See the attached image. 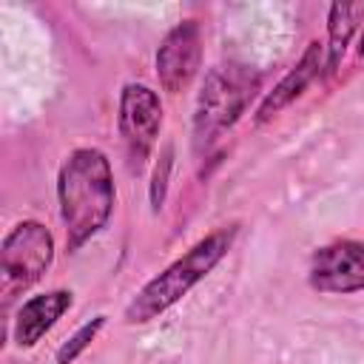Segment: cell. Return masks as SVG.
Masks as SVG:
<instances>
[{
  "mask_svg": "<svg viewBox=\"0 0 364 364\" xmlns=\"http://www.w3.org/2000/svg\"><path fill=\"white\" fill-rule=\"evenodd\" d=\"M321 54H324V46H321L318 40H310L307 48H304V54L299 57V63L273 85V91H267V94L262 97V102H259V108H256V114H253V122H256V125L270 122L273 117H279L287 105H293V102L307 91V85L318 77Z\"/></svg>",
  "mask_w": 364,
  "mask_h": 364,
  "instance_id": "obj_9",
  "label": "cell"
},
{
  "mask_svg": "<svg viewBox=\"0 0 364 364\" xmlns=\"http://www.w3.org/2000/svg\"><path fill=\"white\" fill-rule=\"evenodd\" d=\"M307 284L316 293L350 296L364 290V242L333 239L313 250L307 264Z\"/></svg>",
  "mask_w": 364,
  "mask_h": 364,
  "instance_id": "obj_6",
  "label": "cell"
},
{
  "mask_svg": "<svg viewBox=\"0 0 364 364\" xmlns=\"http://www.w3.org/2000/svg\"><path fill=\"white\" fill-rule=\"evenodd\" d=\"M242 222H228L202 236L196 245H191L179 259H173L162 273H156L151 282H145L136 296L125 304L122 321L125 324H148L168 313L173 304H179L202 279L210 276V270L230 253Z\"/></svg>",
  "mask_w": 364,
  "mask_h": 364,
  "instance_id": "obj_2",
  "label": "cell"
},
{
  "mask_svg": "<svg viewBox=\"0 0 364 364\" xmlns=\"http://www.w3.org/2000/svg\"><path fill=\"white\" fill-rule=\"evenodd\" d=\"M202 65V28L193 17L179 20L159 43L154 68L162 91L182 94L199 74Z\"/></svg>",
  "mask_w": 364,
  "mask_h": 364,
  "instance_id": "obj_7",
  "label": "cell"
},
{
  "mask_svg": "<svg viewBox=\"0 0 364 364\" xmlns=\"http://www.w3.org/2000/svg\"><path fill=\"white\" fill-rule=\"evenodd\" d=\"M171 159H173V148L165 145L159 162H156V171H154V185H151V202H154V210L162 208V199H165V188H168V171H171Z\"/></svg>",
  "mask_w": 364,
  "mask_h": 364,
  "instance_id": "obj_12",
  "label": "cell"
},
{
  "mask_svg": "<svg viewBox=\"0 0 364 364\" xmlns=\"http://www.w3.org/2000/svg\"><path fill=\"white\" fill-rule=\"evenodd\" d=\"M57 205L68 250H80L111 219L117 205L111 159L100 148H74L57 173Z\"/></svg>",
  "mask_w": 364,
  "mask_h": 364,
  "instance_id": "obj_1",
  "label": "cell"
},
{
  "mask_svg": "<svg viewBox=\"0 0 364 364\" xmlns=\"http://www.w3.org/2000/svg\"><path fill=\"white\" fill-rule=\"evenodd\" d=\"M105 321H108V316H94L91 321H85L82 327H77V330L57 347L54 361H57V364H74V361L91 347V341L100 336V330L105 327Z\"/></svg>",
  "mask_w": 364,
  "mask_h": 364,
  "instance_id": "obj_11",
  "label": "cell"
},
{
  "mask_svg": "<svg viewBox=\"0 0 364 364\" xmlns=\"http://www.w3.org/2000/svg\"><path fill=\"white\" fill-rule=\"evenodd\" d=\"M262 77L239 63H219L208 68L196 108H193V148L208 151L222 134H228L247 111Z\"/></svg>",
  "mask_w": 364,
  "mask_h": 364,
  "instance_id": "obj_3",
  "label": "cell"
},
{
  "mask_svg": "<svg viewBox=\"0 0 364 364\" xmlns=\"http://www.w3.org/2000/svg\"><path fill=\"white\" fill-rule=\"evenodd\" d=\"M3 279L9 290H26L43 279V273L54 262V236L37 219L17 222L0 247Z\"/></svg>",
  "mask_w": 364,
  "mask_h": 364,
  "instance_id": "obj_4",
  "label": "cell"
},
{
  "mask_svg": "<svg viewBox=\"0 0 364 364\" xmlns=\"http://www.w3.org/2000/svg\"><path fill=\"white\" fill-rule=\"evenodd\" d=\"M358 57H364V37H361V48H358Z\"/></svg>",
  "mask_w": 364,
  "mask_h": 364,
  "instance_id": "obj_13",
  "label": "cell"
},
{
  "mask_svg": "<svg viewBox=\"0 0 364 364\" xmlns=\"http://www.w3.org/2000/svg\"><path fill=\"white\" fill-rule=\"evenodd\" d=\"M71 304H74V293L65 287H54V290H46V293L26 299L14 316V324H11L14 344L23 350L34 347L71 310Z\"/></svg>",
  "mask_w": 364,
  "mask_h": 364,
  "instance_id": "obj_8",
  "label": "cell"
},
{
  "mask_svg": "<svg viewBox=\"0 0 364 364\" xmlns=\"http://www.w3.org/2000/svg\"><path fill=\"white\" fill-rule=\"evenodd\" d=\"M361 14V6H353V3H333L330 6V14H327V74H336L344 54H347V46L353 40V31H355V20Z\"/></svg>",
  "mask_w": 364,
  "mask_h": 364,
  "instance_id": "obj_10",
  "label": "cell"
},
{
  "mask_svg": "<svg viewBox=\"0 0 364 364\" xmlns=\"http://www.w3.org/2000/svg\"><path fill=\"white\" fill-rule=\"evenodd\" d=\"M162 100L151 85L125 82L119 91V114L117 128L128 154L131 168H142L151 151L156 148L162 131Z\"/></svg>",
  "mask_w": 364,
  "mask_h": 364,
  "instance_id": "obj_5",
  "label": "cell"
}]
</instances>
